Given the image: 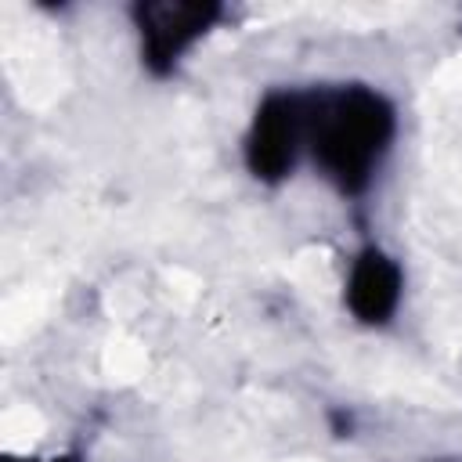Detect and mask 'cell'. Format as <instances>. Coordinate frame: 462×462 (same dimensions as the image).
Returning <instances> with one entry per match:
<instances>
[{"instance_id":"cell-1","label":"cell","mask_w":462,"mask_h":462,"mask_svg":"<svg viewBox=\"0 0 462 462\" xmlns=\"http://www.w3.org/2000/svg\"><path fill=\"white\" fill-rule=\"evenodd\" d=\"M383 123L386 116L379 112L375 97L368 94L339 97L328 119H318V148L325 162L343 177L361 173L375 159V148L383 141Z\"/></svg>"},{"instance_id":"cell-2","label":"cell","mask_w":462,"mask_h":462,"mask_svg":"<svg viewBox=\"0 0 462 462\" xmlns=\"http://www.w3.org/2000/svg\"><path fill=\"white\" fill-rule=\"evenodd\" d=\"M393 296H397V282H393V271L379 260V256H368L357 271H354V282H350V300L354 307L375 321L383 318L390 307H393Z\"/></svg>"}]
</instances>
